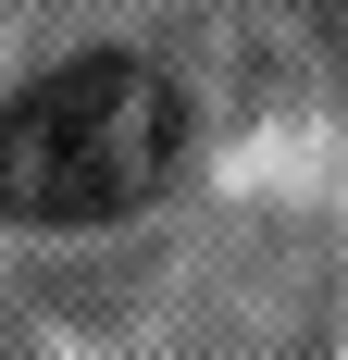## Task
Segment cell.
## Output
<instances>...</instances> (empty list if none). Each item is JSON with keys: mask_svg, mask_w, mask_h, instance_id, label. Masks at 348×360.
Returning a JSON list of instances; mask_svg holds the SVG:
<instances>
[{"mask_svg": "<svg viewBox=\"0 0 348 360\" xmlns=\"http://www.w3.org/2000/svg\"><path fill=\"white\" fill-rule=\"evenodd\" d=\"M174 149H187V100L162 63H137V50L50 63L0 112V212L13 224H125L137 199H162Z\"/></svg>", "mask_w": 348, "mask_h": 360, "instance_id": "cell-1", "label": "cell"}]
</instances>
